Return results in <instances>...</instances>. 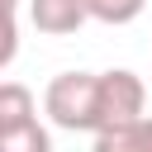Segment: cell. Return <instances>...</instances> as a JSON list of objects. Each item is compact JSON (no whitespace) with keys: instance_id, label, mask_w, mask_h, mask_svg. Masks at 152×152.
<instances>
[{"instance_id":"cell-3","label":"cell","mask_w":152,"mask_h":152,"mask_svg":"<svg viewBox=\"0 0 152 152\" xmlns=\"http://www.w3.org/2000/svg\"><path fill=\"white\" fill-rule=\"evenodd\" d=\"M28 19L48 38H66L90 19V0H28Z\"/></svg>"},{"instance_id":"cell-7","label":"cell","mask_w":152,"mask_h":152,"mask_svg":"<svg viewBox=\"0 0 152 152\" xmlns=\"http://www.w3.org/2000/svg\"><path fill=\"white\" fill-rule=\"evenodd\" d=\"M147 0H90V19L100 24H133Z\"/></svg>"},{"instance_id":"cell-4","label":"cell","mask_w":152,"mask_h":152,"mask_svg":"<svg viewBox=\"0 0 152 152\" xmlns=\"http://www.w3.org/2000/svg\"><path fill=\"white\" fill-rule=\"evenodd\" d=\"M90 152H152V114L95 133V147H90Z\"/></svg>"},{"instance_id":"cell-5","label":"cell","mask_w":152,"mask_h":152,"mask_svg":"<svg viewBox=\"0 0 152 152\" xmlns=\"http://www.w3.org/2000/svg\"><path fill=\"white\" fill-rule=\"evenodd\" d=\"M38 119V100L24 81H5L0 86V128H14V124H28Z\"/></svg>"},{"instance_id":"cell-6","label":"cell","mask_w":152,"mask_h":152,"mask_svg":"<svg viewBox=\"0 0 152 152\" xmlns=\"http://www.w3.org/2000/svg\"><path fill=\"white\" fill-rule=\"evenodd\" d=\"M0 152H52V133L38 119L14 124V128H0Z\"/></svg>"},{"instance_id":"cell-2","label":"cell","mask_w":152,"mask_h":152,"mask_svg":"<svg viewBox=\"0 0 152 152\" xmlns=\"http://www.w3.org/2000/svg\"><path fill=\"white\" fill-rule=\"evenodd\" d=\"M142 114H147V86H142V76L128 71V66L100 71V133L119 128V124H133Z\"/></svg>"},{"instance_id":"cell-1","label":"cell","mask_w":152,"mask_h":152,"mask_svg":"<svg viewBox=\"0 0 152 152\" xmlns=\"http://www.w3.org/2000/svg\"><path fill=\"white\" fill-rule=\"evenodd\" d=\"M43 114L66 133H100V71H62L43 90Z\"/></svg>"}]
</instances>
